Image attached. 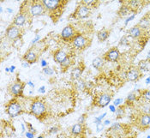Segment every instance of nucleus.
<instances>
[{
	"mask_svg": "<svg viewBox=\"0 0 150 138\" xmlns=\"http://www.w3.org/2000/svg\"><path fill=\"white\" fill-rule=\"evenodd\" d=\"M6 36L10 40H16L19 39L21 36V29L19 28V27H17L14 24H11L6 29Z\"/></svg>",
	"mask_w": 150,
	"mask_h": 138,
	"instance_id": "20e7f679",
	"label": "nucleus"
},
{
	"mask_svg": "<svg viewBox=\"0 0 150 138\" xmlns=\"http://www.w3.org/2000/svg\"><path fill=\"white\" fill-rule=\"evenodd\" d=\"M14 69H15V66H11V71H14Z\"/></svg>",
	"mask_w": 150,
	"mask_h": 138,
	"instance_id": "a18cd8bd",
	"label": "nucleus"
},
{
	"mask_svg": "<svg viewBox=\"0 0 150 138\" xmlns=\"http://www.w3.org/2000/svg\"><path fill=\"white\" fill-rule=\"evenodd\" d=\"M138 26L143 30V29H149L150 28V18L149 16H144L140 20Z\"/></svg>",
	"mask_w": 150,
	"mask_h": 138,
	"instance_id": "f3484780",
	"label": "nucleus"
},
{
	"mask_svg": "<svg viewBox=\"0 0 150 138\" xmlns=\"http://www.w3.org/2000/svg\"><path fill=\"white\" fill-rule=\"evenodd\" d=\"M134 17H135V15H132V16H131L130 17H129L127 20H126V22H125V25H126V24H127L129 22H130V21H131L132 19H134Z\"/></svg>",
	"mask_w": 150,
	"mask_h": 138,
	"instance_id": "4c0bfd02",
	"label": "nucleus"
},
{
	"mask_svg": "<svg viewBox=\"0 0 150 138\" xmlns=\"http://www.w3.org/2000/svg\"><path fill=\"white\" fill-rule=\"evenodd\" d=\"M143 97H144V99L146 100H148L149 102H150V90H147L146 92H144Z\"/></svg>",
	"mask_w": 150,
	"mask_h": 138,
	"instance_id": "2f4dec72",
	"label": "nucleus"
},
{
	"mask_svg": "<svg viewBox=\"0 0 150 138\" xmlns=\"http://www.w3.org/2000/svg\"><path fill=\"white\" fill-rule=\"evenodd\" d=\"M142 29L139 27L138 25L137 26H134L133 28H131L129 31V36L131 38H138L142 35Z\"/></svg>",
	"mask_w": 150,
	"mask_h": 138,
	"instance_id": "dca6fc26",
	"label": "nucleus"
},
{
	"mask_svg": "<svg viewBox=\"0 0 150 138\" xmlns=\"http://www.w3.org/2000/svg\"><path fill=\"white\" fill-rule=\"evenodd\" d=\"M70 64H71V61H70V59L69 58H67L62 64H61V66H62V68H64V69H66V68H68L69 65H70Z\"/></svg>",
	"mask_w": 150,
	"mask_h": 138,
	"instance_id": "393cba45",
	"label": "nucleus"
},
{
	"mask_svg": "<svg viewBox=\"0 0 150 138\" xmlns=\"http://www.w3.org/2000/svg\"><path fill=\"white\" fill-rule=\"evenodd\" d=\"M140 69H137V68H134V69H129L126 74V76H127V79L129 81H136L140 77Z\"/></svg>",
	"mask_w": 150,
	"mask_h": 138,
	"instance_id": "2eb2a0df",
	"label": "nucleus"
},
{
	"mask_svg": "<svg viewBox=\"0 0 150 138\" xmlns=\"http://www.w3.org/2000/svg\"><path fill=\"white\" fill-rule=\"evenodd\" d=\"M121 101H122V100H121V99H117V100H116L115 101H114V105H117L120 103Z\"/></svg>",
	"mask_w": 150,
	"mask_h": 138,
	"instance_id": "58836bf2",
	"label": "nucleus"
},
{
	"mask_svg": "<svg viewBox=\"0 0 150 138\" xmlns=\"http://www.w3.org/2000/svg\"><path fill=\"white\" fill-rule=\"evenodd\" d=\"M28 85H30V86H32V87H33V88H34V87H35V85H34V84H33V83H32V82H31V81H29V82H28Z\"/></svg>",
	"mask_w": 150,
	"mask_h": 138,
	"instance_id": "c03bdc74",
	"label": "nucleus"
},
{
	"mask_svg": "<svg viewBox=\"0 0 150 138\" xmlns=\"http://www.w3.org/2000/svg\"><path fill=\"white\" fill-rule=\"evenodd\" d=\"M26 20H27L26 15L24 13H23V12H20L19 14H17L15 16L14 21H13V24L17 26V27H22V26H23L25 24Z\"/></svg>",
	"mask_w": 150,
	"mask_h": 138,
	"instance_id": "9b49d317",
	"label": "nucleus"
},
{
	"mask_svg": "<svg viewBox=\"0 0 150 138\" xmlns=\"http://www.w3.org/2000/svg\"><path fill=\"white\" fill-rule=\"evenodd\" d=\"M83 131V125H81L79 123L74 125L72 128H71V133L74 136H78L80 135L81 132Z\"/></svg>",
	"mask_w": 150,
	"mask_h": 138,
	"instance_id": "aec40b11",
	"label": "nucleus"
},
{
	"mask_svg": "<svg viewBox=\"0 0 150 138\" xmlns=\"http://www.w3.org/2000/svg\"><path fill=\"white\" fill-rule=\"evenodd\" d=\"M46 105L40 100H35L31 105V113L36 117H40L46 113Z\"/></svg>",
	"mask_w": 150,
	"mask_h": 138,
	"instance_id": "7ed1b4c3",
	"label": "nucleus"
},
{
	"mask_svg": "<svg viewBox=\"0 0 150 138\" xmlns=\"http://www.w3.org/2000/svg\"><path fill=\"white\" fill-rule=\"evenodd\" d=\"M43 71H44V73H45L46 75H48V76H52V75H53V73H54V70L52 69V68H50V67H46V68H44Z\"/></svg>",
	"mask_w": 150,
	"mask_h": 138,
	"instance_id": "bb28decb",
	"label": "nucleus"
},
{
	"mask_svg": "<svg viewBox=\"0 0 150 138\" xmlns=\"http://www.w3.org/2000/svg\"><path fill=\"white\" fill-rule=\"evenodd\" d=\"M82 72H83V69L80 66H77V67L74 68V69H72V71H71V78L73 80H78V79H80Z\"/></svg>",
	"mask_w": 150,
	"mask_h": 138,
	"instance_id": "a211bd4d",
	"label": "nucleus"
},
{
	"mask_svg": "<svg viewBox=\"0 0 150 138\" xmlns=\"http://www.w3.org/2000/svg\"><path fill=\"white\" fill-rule=\"evenodd\" d=\"M92 64L93 66L95 69H99L103 66V60H102V58H95L93 60Z\"/></svg>",
	"mask_w": 150,
	"mask_h": 138,
	"instance_id": "4be33fe9",
	"label": "nucleus"
},
{
	"mask_svg": "<svg viewBox=\"0 0 150 138\" xmlns=\"http://www.w3.org/2000/svg\"><path fill=\"white\" fill-rule=\"evenodd\" d=\"M76 88H77L78 90H83V89H85V88H86V83H85V81L82 80L78 81L77 83H76Z\"/></svg>",
	"mask_w": 150,
	"mask_h": 138,
	"instance_id": "b1692460",
	"label": "nucleus"
},
{
	"mask_svg": "<svg viewBox=\"0 0 150 138\" xmlns=\"http://www.w3.org/2000/svg\"><path fill=\"white\" fill-rule=\"evenodd\" d=\"M105 125H107V124H110V121H108V120H107V121H105Z\"/></svg>",
	"mask_w": 150,
	"mask_h": 138,
	"instance_id": "49530a36",
	"label": "nucleus"
},
{
	"mask_svg": "<svg viewBox=\"0 0 150 138\" xmlns=\"http://www.w3.org/2000/svg\"><path fill=\"white\" fill-rule=\"evenodd\" d=\"M29 13L32 16H42L46 13V8L40 2H35L29 7Z\"/></svg>",
	"mask_w": 150,
	"mask_h": 138,
	"instance_id": "f03ea898",
	"label": "nucleus"
},
{
	"mask_svg": "<svg viewBox=\"0 0 150 138\" xmlns=\"http://www.w3.org/2000/svg\"><path fill=\"white\" fill-rule=\"evenodd\" d=\"M75 36H76L75 35V29H74V28L71 25L65 26L63 28L62 32H61V37L64 40H69L71 38L74 39Z\"/></svg>",
	"mask_w": 150,
	"mask_h": 138,
	"instance_id": "423d86ee",
	"label": "nucleus"
},
{
	"mask_svg": "<svg viewBox=\"0 0 150 138\" xmlns=\"http://www.w3.org/2000/svg\"><path fill=\"white\" fill-rule=\"evenodd\" d=\"M74 46L79 49H83L87 46V39L81 35H76L73 39Z\"/></svg>",
	"mask_w": 150,
	"mask_h": 138,
	"instance_id": "6e6552de",
	"label": "nucleus"
},
{
	"mask_svg": "<svg viewBox=\"0 0 150 138\" xmlns=\"http://www.w3.org/2000/svg\"><path fill=\"white\" fill-rule=\"evenodd\" d=\"M38 138H44L43 136H40V137H38Z\"/></svg>",
	"mask_w": 150,
	"mask_h": 138,
	"instance_id": "de8ad7c7",
	"label": "nucleus"
},
{
	"mask_svg": "<svg viewBox=\"0 0 150 138\" xmlns=\"http://www.w3.org/2000/svg\"><path fill=\"white\" fill-rule=\"evenodd\" d=\"M150 125L149 114H142L140 117V125L143 128L149 127Z\"/></svg>",
	"mask_w": 150,
	"mask_h": 138,
	"instance_id": "6ab92c4d",
	"label": "nucleus"
},
{
	"mask_svg": "<svg viewBox=\"0 0 150 138\" xmlns=\"http://www.w3.org/2000/svg\"><path fill=\"white\" fill-rule=\"evenodd\" d=\"M93 138H100V137H93Z\"/></svg>",
	"mask_w": 150,
	"mask_h": 138,
	"instance_id": "8fccbe9b",
	"label": "nucleus"
},
{
	"mask_svg": "<svg viewBox=\"0 0 150 138\" xmlns=\"http://www.w3.org/2000/svg\"><path fill=\"white\" fill-rule=\"evenodd\" d=\"M116 114H117V116L118 117H122V116L124 115V110L122 111V108H118V109L116 111Z\"/></svg>",
	"mask_w": 150,
	"mask_h": 138,
	"instance_id": "72a5a7b5",
	"label": "nucleus"
},
{
	"mask_svg": "<svg viewBox=\"0 0 150 138\" xmlns=\"http://www.w3.org/2000/svg\"><path fill=\"white\" fill-rule=\"evenodd\" d=\"M95 3H96V1H94V0H83L82 1V4L87 5L88 7H90L92 5H94Z\"/></svg>",
	"mask_w": 150,
	"mask_h": 138,
	"instance_id": "a878e982",
	"label": "nucleus"
},
{
	"mask_svg": "<svg viewBox=\"0 0 150 138\" xmlns=\"http://www.w3.org/2000/svg\"><path fill=\"white\" fill-rule=\"evenodd\" d=\"M97 37H98V39H99L100 41H105L109 37V32L106 29H102V30H100V31L98 32Z\"/></svg>",
	"mask_w": 150,
	"mask_h": 138,
	"instance_id": "412c9836",
	"label": "nucleus"
},
{
	"mask_svg": "<svg viewBox=\"0 0 150 138\" xmlns=\"http://www.w3.org/2000/svg\"><path fill=\"white\" fill-rule=\"evenodd\" d=\"M23 67H25V68H27V67H28V66H29V64H28V62H26V61H25V62H23Z\"/></svg>",
	"mask_w": 150,
	"mask_h": 138,
	"instance_id": "ea45409f",
	"label": "nucleus"
},
{
	"mask_svg": "<svg viewBox=\"0 0 150 138\" xmlns=\"http://www.w3.org/2000/svg\"><path fill=\"white\" fill-rule=\"evenodd\" d=\"M112 100V96L108 93H103L100 96L98 100V105L100 107H105Z\"/></svg>",
	"mask_w": 150,
	"mask_h": 138,
	"instance_id": "f8f14e48",
	"label": "nucleus"
},
{
	"mask_svg": "<svg viewBox=\"0 0 150 138\" xmlns=\"http://www.w3.org/2000/svg\"><path fill=\"white\" fill-rule=\"evenodd\" d=\"M24 86L25 85L23 82H20V81L15 82L14 84H12L11 87V93L12 94L16 95V96H18V95L22 94L23 88H24Z\"/></svg>",
	"mask_w": 150,
	"mask_h": 138,
	"instance_id": "9d476101",
	"label": "nucleus"
},
{
	"mask_svg": "<svg viewBox=\"0 0 150 138\" xmlns=\"http://www.w3.org/2000/svg\"><path fill=\"white\" fill-rule=\"evenodd\" d=\"M42 64V66H46L47 65V64H46V62L45 60H42V64Z\"/></svg>",
	"mask_w": 150,
	"mask_h": 138,
	"instance_id": "37998d69",
	"label": "nucleus"
},
{
	"mask_svg": "<svg viewBox=\"0 0 150 138\" xmlns=\"http://www.w3.org/2000/svg\"><path fill=\"white\" fill-rule=\"evenodd\" d=\"M8 11H9V12H12V10H11V9H8Z\"/></svg>",
	"mask_w": 150,
	"mask_h": 138,
	"instance_id": "09e8293b",
	"label": "nucleus"
},
{
	"mask_svg": "<svg viewBox=\"0 0 150 138\" xmlns=\"http://www.w3.org/2000/svg\"><path fill=\"white\" fill-rule=\"evenodd\" d=\"M7 113L8 115L11 117H16L18 116L23 111V108H22V105L21 104L16 100H13L11 103L7 105Z\"/></svg>",
	"mask_w": 150,
	"mask_h": 138,
	"instance_id": "f257e3e1",
	"label": "nucleus"
},
{
	"mask_svg": "<svg viewBox=\"0 0 150 138\" xmlns=\"http://www.w3.org/2000/svg\"><path fill=\"white\" fill-rule=\"evenodd\" d=\"M39 39H40V36H39V35H37V36L35 37V40H33V41H32V44H35V42H36V41H37V40H38Z\"/></svg>",
	"mask_w": 150,
	"mask_h": 138,
	"instance_id": "a19ab883",
	"label": "nucleus"
},
{
	"mask_svg": "<svg viewBox=\"0 0 150 138\" xmlns=\"http://www.w3.org/2000/svg\"><path fill=\"white\" fill-rule=\"evenodd\" d=\"M136 99H137V95H136L135 93H129V94L128 95V97H127L128 101H134V100H135Z\"/></svg>",
	"mask_w": 150,
	"mask_h": 138,
	"instance_id": "c756f323",
	"label": "nucleus"
},
{
	"mask_svg": "<svg viewBox=\"0 0 150 138\" xmlns=\"http://www.w3.org/2000/svg\"><path fill=\"white\" fill-rule=\"evenodd\" d=\"M85 120H86V114H82V115L78 118V123L81 124V125H83L85 123Z\"/></svg>",
	"mask_w": 150,
	"mask_h": 138,
	"instance_id": "473e14b6",
	"label": "nucleus"
},
{
	"mask_svg": "<svg viewBox=\"0 0 150 138\" xmlns=\"http://www.w3.org/2000/svg\"><path fill=\"white\" fill-rule=\"evenodd\" d=\"M129 11V6H127V5H123V6L119 9V11H118V15H119L120 16H125L127 15Z\"/></svg>",
	"mask_w": 150,
	"mask_h": 138,
	"instance_id": "5701e85b",
	"label": "nucleus"
},
{
	"mask_svg": "<svg viewBox=\"0 0 150 138\" xmlns=\"http://www.w3.org/2000/svg\"><path fill=\"white\" fill-rule=\"evenodd\" d=\"M54 60L58 63V64H62L66 58H68L67 57V53L65 52H64L63 50H58L54 52Z\"/></svg>",
	"mask_w": 150,
	"mask_h": 138,
	"instance_id": "4468645a",
	"label": "nucleus"
},
{
	"mask_svg": "<svg viewBox=\"0 0 150 138\" xmlns=\"http://www.w3.org/2000/svg\"><path fill=\"white\" fill-rule=\"evenodd\" d=\"M23 59L26 62H28V64H35V63L37 62V55H36V53H35L34 51L29 50V51H28L24 54Z\"/></svg>",
	"mask_w": 150,
	"mask_h": 138,
	"instance_id": "ddd939ff",
	"label": "nucleus"
},
{
	"mask_svg": "<svg viewBox=\"0 0 150 138\" xmlns=\"http://www.w3.org/2000/svg\"><path fill=\"white\" fill-rule=\"evenodd\" d=\"M26 136L28 137V138H34V137H35V134L34 133H32V132H27L26 133Z\"/></svg>",
	"mask_w": 150,
	"mask_h": 138,
	"instance_id": "e433bc0d",
	"label": "nucleus"
},
{
	"mask_svg": "<svg viewBox=\"0 0 150 138\" xmlns=\"http://www.w3.org/2000/svg\"><path fill=\"white\" fill-rule=\"evenodd\" d=\"M58 131V127H52V129H50L49 133H50V134H55V133H57Z\"/></svg>",
	"mask_w": 150,
	"mask_h": 138,
	"instance_id": "f704fd0d",
	"label": "nucleus"
},
{
	"mask_svg": "<svg viewBox=\"0 0 150 138\" xmlns=\"http://www.w3.org/2000/svg\"><path fill=\"white\" fill-rule=\"evenodd\" d=\"M140 4V1L137 0H132V1H129V6L130 7H133V8H137Z\"/></svg>",
	"mask_w": 150,
	"mask_h": 138,
	"instance_id": "c85d7f7f",
	"label": "nucleus"
},
{
	"mask_svg": "<svg viewBox=\"0 0 150 138\" xmlns=\"http://www.w3.org/2000/svg\"><path fill=\"white\" fill-rule=\"evenodd\" d=\"M74 15H76V16L77 18H81V19L87 18L90 15V8L83 4H81V5L78 6V8L76 9Z\"/></svg>",
	"mask_w": 150,
	"mask_h": 138,
	"instance_id": "39448f33",
	"label": "nucleus"
},
{
	"mask_svg": "<svg viewBox=\"0 0 150 138\" xmlns=\"http://www.w3.org/2000/svg\"><path fill=\"white\" fill-rule=\"evenodd\" d=\"M120 57V53H119V51L117 50V48L113 47L112 49H110L106 54H105V58L106 60L108 61H111V62H116L117 61V59Z\"/></svg>",
	"mask_w": 150,
	"mask_h": 138,
	"instance_id": "1a4fd4ad",
	"label": "nucleus"
},
{
	"mask_svg": "<svg viewBox=\"0 0 150 138\" xmlns=\"http://www.w3.org/2000/svg\"><path fill=\"white\" fill-rule=\"evenodd\" d=\"M119 44L122 45V46H127L128 44H129V40H128L127 37L126 36H123L121 38L120 41H119Z\"/></svg>",
	"mask_w": 150,
	"mask_h": 138,
	"instance_id": "cd10ccee",
	"label": "nucleus"
},
{
	"mask_svg": "<svg viewBox=\"0 0 150 138\" xmlns=\"http://www.w3.org/2000/svg\"><path fill=\"white\" fill-rule=\"evenodd\" d=\"M40 91L42 93L45 92V87H41V88H40Z\"/></svg>",
	"mask_w": 150,
	"mask_h": 138,
	"instance_id": "79ce46f5",
	"label": "nucleus"
},
{
	"mask_svg": "<svg viewBox=\"0 0 150 138\" xmlns=\"http://www.w3.org/2000/svg\"><path fill=\"white\" fill-rule=\"evenodd\" d=\"M103 129H104V124H102V123H98L97 124V125H96V130H97V132L102 131Z\"/></svg>",
	"mask_w": 150,
	"mask_h": 138,
	"instance_id": "7c9ffc66",
	"label": "nucleus"
},
{
	"mask_svg": "<svg viewBox=\"0 0 150 138\" xmlns=\"http://www.w3.org/2000/svg\"><path fill=\"white\" fill-rule=\"evenodd\" d=\"M119 128H120V125H119V124H114V125L112 126L111 129H112V130H117Z\"/></svg>",
	"mask_w": 150,
	"mask_h": 138,
	"instance_id": "c9c22d12",
	"label": "nucleus"
},
{
	"mask_svg": "<svg viewBox=\"0 0 150 138\" xmlns=\"http://www.w3.org/2000/svg\"><path fill=\"white\" fill-rule=\"evenodd\" d=\"M41 3L47 11H55L62 4L60 0H44Z\"/></svg>",
	"mask_w": 150,
	"mask_h": 138,
	"instance_id": "0eeeda50",
	"label": "nucleus"
}]
</instances>
